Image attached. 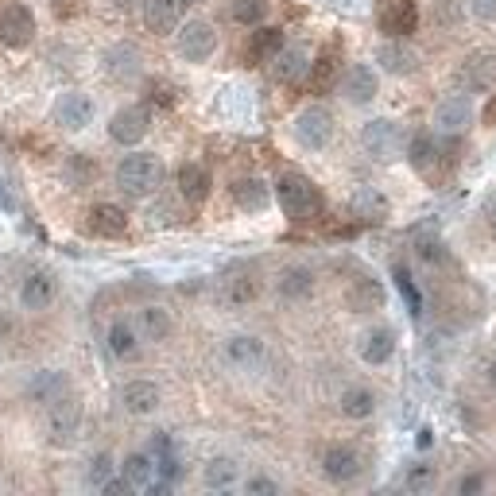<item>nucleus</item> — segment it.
Wrapping results in <instances>:
<instances>
[{
    "label": "nucleus",
    "mask_w": 496,
    "mask_h": 496,
    "mask_svg": "<svg viewBox=\"0 0 496 496\" xmlns=\"http://www.w3.org/2000/svg\"><path fill=\"white\" fill-rule=\"evenodd\" d=\"M159 179H164V164L152 152H133L116 164V186L128 198H148L159 186Z\"/></svg>",
    "instance_id": "1"
},
{
    "label": "nucleus",
    "mask_w": 496,
    "mask_h": 496,
    "mask_svg": "<svg viewBox=\"0 0 496 496\" xmlns=\"http://www.w3.org/2000/svg\"><path fill=\"white\" fill-rule=\"evenodd\" d=\"M275 191H280V206L291 222H314V217L322 213V194H318V186L306 179V174L287 171Z\"/></svg>",
    "instance_id": "2"
},
{
    "label": "nucleus",
    "mask_w": 496,
    "mask_h": 496,
    "mask_svg": "<svg viewBox=\"0 0 496 496\" xmlns=\"http://www.w3.org/2000/svg\"><path fill=\"white\" fill-rule=\"evenodd\" d=\"M361 148L369 152L376 164H392V159H400L403 148H407V136L396 121H369L361 128Z\"/></svg>",
    "instance_id": "3"
},
{
    "label": "nucleus",
    "mask_w": 496,
    "mask_h": 496,
    "mask_svg": "<svg viewBox=\"0 0 496 496\" xmlns=\"http://www.w3.org/2000/svg\"><path fill=\"white\" fill-rule=\"evenodd\" d=\"M295 140H299V148L306 152H322L330 148V140H333V113L322 109V105H306L299 116H295Z\"/></svg>",
    "instance_id": "4"
},
{
    "label": "nucleus",
    "mask_w": 496,
    "mask_h": 496,
    "mask_svg": "<svg viewBox=\"0 0 496 496\" xmlns=\"http://www.w3.org/2000/svg\"><path fill=\"white\" fill-rule=\"evenodd\" d=\"M174 51H179L186 63H206L217 51V32L210 20H186L179 24V35H174Z\"/></svg>",
    "instance_id": "5"
},
{
    "label": "nucleus",
    "mask_w": 496,
    "mask_h": 496,
    "mask_svg": "<svg viewBox=\"0 0 496 496\" xmlns=\"http://www.w3.org/2000/svg\"><path fill=\"white\" fill-rule=\"evenodd\" d=\"M51 116H55L58 128H66V133H82V128L94 124V101L82 90H66V94L55 97Z\"/></svg>",
    "instance_id": "6"
},
{
    "label": "nucleus",
    "mask_w": 496,
    "mask_h": 496,
    "mask_svg": "<svg viewBox=\"0 0 496 496\" xmlns=\"http://www.w3.org/2000/svg\"><path fill=\"white\" fill-rule=\"evenodd\" d=\"M35 39V16L27 5H5V12H0V43H8L12 51L27 47V43Z\"/></svg>",
    "instance_id": "7"
},
{
    "label": "nucleus",
    "mask_w": 496,
    "mask_h": 496,
    "mask_svg": "<svg viewBox=\"0 0 496 496\" xmlns=\"http://www.w3.org/2000/svg\"><path fill=\"white\" fill-rule=\"evenodd\" d=\"M148 128H152V113L144 109V105H128L121 113H113V121H109V136L116 144H124V148H136V144L148 136Z\"/></svg>",
    "instance_id": "8"
},
{
    "label": "nucleus",
    "mask_w": 496,
    "mask_h": 496,
    "mask_svg": "<svg viewBox=\"0 0 496 496\" xmlns=\"http://www.w3.org/2000/svg\"><path fill=\"white\" fill-rule=\"evenodd\" d=\"M47 412H51V415H47L51 439H55V442H70V439H74V431L82 427V403L66 392V396H58L55 403H47Z\"/></svg>",
    "instance_id": "9"
},
{
    "label": "nucleus",
    "mask_w": 496,
    "mask_h": 496,
    "mask_svg": "<svg viewBox=\"0 0 496 496\" xmlns=\"http://www.w3.org/2000/svg\"><path fill=\"white\" fill-rule=\"evenodd\" d=\"M473 121V105L465 94H450L439 101V109H434V128H439L442 136H458L465 133V124Z\"/></svg>",
    "instance_id": "10"
},
{
    "label": "nucleus",
    "mask_w": 496,
    "mask_h": 496,
    "mask_svg": "<svg viewBox=\"0 0 496 496\" xmlns=\"http://www.w3.org/2000/svg\"><path fill=\"white\" fill-rule=\"evenodd\" d=\"M376 20H381V27L388 35H412L415 32V24H419V8H415V0H381V12H376Z\"/></svg>",
    "instance_id": "11"
},
{
    "label": "nucleus",
    "mask_w": 496,
    "mask_h": 496,
    "mask_svg": "<svg viewBox=\"0 0 496 496\" xmlns=\"http://www.w3.org/2000/svg\"><path fill=\"white\" fill-rule=\"evenodd\" d=\"M101 63H105V74L113 82H136L140 70H144V58H140V51L133 47V43H116V47H109Z\"/></svg>",
    "instance_id": "12"
},
{
    "label": "nucleus",
    "mask_w": 496,
    "mask_h": 496,
    "mask_svg": "<svg viewBox=\"0 0 496 496\" xmlns=\"http://www.w3.org/2000/svg\"><path fill=\"white\" fill-rule=\"evenodd\" d=\"M342 97L349 101V105H369V101L376 97V70L364 66V63H353L342 74Z\"/></svg>",
    "instance_id": "13"
},
{
    "label": "nucleus",
    "mask_w": 496,
    "mask_h": 496,
    "mask_svg": "<svg viewBox=\"0 0 496 496\" xmlns=\"http://www.w3.org/2000/svg\"><path fill=\"white\" fill-rule=\"evenodd\" d=\"M183 8L186 0H144V24L155 35H167L183 24Z\"/></svg>",
    "instance_id": "14"
},
{
    "label": "nucleus",
    "mask_w": 496,
    "mask_h": 496,
    "mask_svg": "<svg viewBox=\"0 0 496 496\" xmlns=\"http://www.w3.org/2000/svg\"><path fill=\"white\" fill-rule=\"evenodd\" d=\"M322 473L330 481H338V485H349L361 473V454L353 446H330L322 454Z\"/></svg>",
    "instance_id": "15"
},
{
    "label": "nucleus",
    "mask_w": 496,
    "mask_h": 496,
    "mask_svg": "<svg viewBox=\"0 0 496 496\" xmlns=\"http://www.w3.org/2000/svg\"><path fill=\"white\" fill-rule=\"evenodd\" d=\"M345 303H349V311L353 314H372V311H381L384 306V287L376 283L372 275H357L345 291Z\"/></svg>",
    "instance_id": "16"
},
{
    "label": "nucleus",
    "mask_w": 496,
    "mask_h": 496,
    "mask_svg": "<svg viewBox=\"0 0 496 496\" xmlns=\"http://www.w3.org/2000/svg\"><path fill=\"white\" fill-rule=\"evenodd\" d=\"M376 63H381L388 74L403 78V74H415V70H419V55H415V47L392 39V43H381V47H376Z\"/></svg>",
    "instance_id": "17"
},
{
    "label": "nucleus",
    "mask_w": 496,
    "mask_h": 496,
    "mask_svg": "<svg viewBox=\"0 0 496 496\" xmlns=\"http://www.w3.org/2000/svg\"><path fill=\"white\" fill-rule=\"evenodd\" d=\"M55 295H58V283H55L51 272H32L20 283V303L27 306V311H43V306H51Z\"/></svg>",
    "instance_id": "18"
},
{
    "label": "nucleus",
    "mask_w": 496,
    "mask_h": 496,
    "mask_svg": "<svg viewBox=\"0 0 496 496\" xmlns=\"http://www.w3.org/2000/svg\"><path fill=\"white\" fill-rule=\"evenodd\" d=\"M349 213L357 217V222H384L388 217V198L376 191V186H361V191H353V198H349Z\"/></svg>",
    "instance_id": "19"
},
{
    "label": "nucleus",
    "mask_w": 496,
    "mask_h": 496,
    "mask_svg": "<svg viewBox=\"0 0 496 496\" xmlns=\"http://www.w3.org/2000/svg\"><path fill=\"white\" fill-rule=\"evenodd\" d=\"M233 202L244 210V213H260V210H268V202H272V186L264 179H237L233 183Z\"/></svg>",
    "instance_id": "20"
},
{
    "label": "nucleus",
    "mask_w": 496,
    "mask_h": 496,
    "mask_svg": "<svg viewBox=\"0 0 496 496\" xmlns=\"http://www.w3.org/2000/svg\"><path fill=\"white\" fill-rule=\"evenodd\" d=\"M225 361L237 364V369H256L264 361V342L253 338V333H233L225 342Z\"/></svg>",
    "instance_id": "21"
},
{
    "label": "nucleus",
    "mask_w": 496,
    "mask_h": 496,
    "mask_svg": "<svg viewBox=\"0 0 496 496\" xmlns=\"http://www.w3.org/2000/svg\"><path fill=\"white\" fill-rule=\"evenodd\" d=\"M121 403H124L128 415H152L155 407H159V384H152V381H133V384H124Z\"/></svg>",
    "instance_id": "22"
},
{
    "label": "nucleus",
    "mask_w": 496,
    "mask_h": 496,
    "mask_svg": "<svg viewBox=\"0 0 496 496\" xmlns=\"http://www.w3.org/2000/svg\"><path fill=\"white\" fill-rule=\"evenodd\" d=\"M492 78H496V58H489V55H470L458 70V82L465 90H489Z\"/></svg>",
    "instance_id": "23"
},
{
    "label": "nucleus",
    "mask_w": 496,
    "mask_h": 496,
    "mask_svg": "<svg viewBox=\"0 0 496 496\" xmlns=\"http://www.w3.org/2000/svg\"><path fill=\"white\" fill-rule=\"evenodd\" d=\"M70 392V381H66V372H58V369H43L32 376V384H27V396H32L35 403H55L58 396H66Z\"/></svg>",
    "instance_id": "24"
},
{
    "label": "nucleus",
    "mask_w": 496,
    "mask_h": 496,
    "mask_svg": "<svg viewBox=\"0 0 496 496\" xmlns=\"http://www.w3.org/2000/svg\"><path fill=\"white\" fill-rule=\"evenodd\" d=\"M275 291L287 299V303H299L306 299L314 291V272L311 268H303V264H291L280 272V280H275Z\"/></svg>",
    "instance_id": "25"
},
{
    "label": "nucleus",
    "mask_w": 496,
    "mask_h": 496,
    "mask_svg": "<svg viewBox=\"0 0 496 496\" xmlns=\"http://www.w3.org/2000/svg\"><path fill=\"white\" fill-rule=\"evenodd\" d=\"M306 70H311V58H306L303 47H280L272 55V74L280 82H299Z\"/></svg>",
    "instance_id": "26"
},
{
    "label": "nucleus",
    "mask_w": 496,
    "mask_h": 496,
    "mask_svg": "<svg viewBox=\"0 0 496 496\" xmlns=\"http://www.w3.org/2000/svg\"><path fill=\"white\" fill-rule=\"evenodd\" d=\"M392 353H396V333H392L388 326H376L361 338V361L384 364V361H392Z\"/></svg>",
    "instance_id": "27"
},
{
    "label": "nucleus",
    "mask_w": 496,
    "mask_h": 496,
    "mask_svg": "<svg viewBox=\"0 0 496 496\" xmlns=\"http://www.w3.org/2000/svg\"><path fill=\"white\" fill-rule=\"evenodd\" d=\"M171 314L164 311V306H140L136 311V333L144 342H164L171 333Z\"/></svg>",
    "instance_id": "28"
},
{
    "label": "nucleus",
    "mask_w": 496,
    "mask_h": 496,
    "mask_svg": "<svg viewBox=\"0 0 496 496\" xmlns=\"http://www.w3.org/2000/svg\"><path fill=\"white\" fill-rule=\"evenodd\" d=\"M90 229L97 237H121L128 229V213L121 206H113V202H101V206L90 210Z\"/></svg>",
    "instance_id": "29"
},
{
    "label": "nucleus",
    "mask_w": 496,
    "mask_h": 496,
    "mask_svg": "<svg viewBox=\"0 0 496 496\" xmlns=\"http://www.w3.org/2000/svg\"><path fill=\"white\" fill-rule=\"evenodd\" d=\"M179 194L186 202H206L210 198V171L202 167V164H183L179 167Z\"/></svg>",
    "instance_id": "30"
},
{
    "label": "nucleus",
    "mask_w": 496,
    "mask_h": 496,
    "mask_svg": "<svg viewBox=\"0 0 496 496\" xmlns=\"http://www.w3.org/2000/svg\"><path fill=\"white\" fill-rule=\"evenodd\" d=\"M121 477L128 481V489H136V492L152 489L155 485V461H152V454H128L124 465H121Z\"/></svg>",
    "instance_id": "31"
},
{
    "label": "nucleus",
    "mask_w": 496,
    "mask_h": 496,
    "mask_svg": "<svg viewBox=\"0 0 496 496\" xmlns=\"http://www.w3.org/2000/svg\"><path fill=\"white\" fill-rule=\"evenodd\" d=\"M237 477H241V465L233 458H210L206 470H202V481H206V489H213V492L233 489L237 485Z\"/></svg>",
    "instance_id": "32"
},
{
    "label": "nucleus",
    "mask_w": 496,
    "mask_h": 496,
    "mask_svg": "<svg viewBox=\"0 0 496 496\" xmlns=\"http://www.w3.org/2000/svg\"><path fill=\"white\" fill-rule=\"evenodd\" d=\"M105 345H109V353H113V357L128 361V357H133L136 349H140V333H136V326H128V322H113V326H109Z\"/></svg>",
    "instance_id": "33"
},
{
    "label": "nucleus",
    "mask_w": 496,
    "mask_h": 496,
    "mask_svg": "<svg viewBox=\"0 0 496 496\" xmlns=\"http://www.w3.org/2000/svg\"><path fill=\"white\" fill-rule=\"evenodd\" d=\"M376 412L372 388H345L342 392V415L345 419H369Z\"/></svg>",
    "instance_id": "34"
},
{
    "label": "nucleus",
    "mask_w": 496,
    "mask_h": 496,
    "mask_svg": "<svg viewBox=\"0 0 496 496\" xmlns=\"http://www.w3.org/2000/svg\"><path fill=\"white\" fill-rule=\"evenodd\" d=\"M407 159H412V167L415 171H431L434 167V159H442V152H439V144H434V136H415V140H407Z\"/></svg>",
    "instance_id": "35"
},
{
    "label": "nucleus",
    "mask_w": 496,
    "mask_h": 496,
    "mask_svg": "<svg viewBox=\"0 0 496 496\" xmlns=\"http://www.w3.org/2000/svg\"><path fill=\"white\" fill-rule=\"evenodd\" d=\"M256 295H260V280L253 272H237V275H229V280H225V299L229 303L244 306V303H253Z\"/></svg>",
    "instance_id": "36"
},
{
    "label": "nucleus",
    "mask_w": 496,
    "mask_h": 496,
    "mask_svg": "<svg viewBox=\"0 0 496 496\" xmlns=\"http://www.w3.org/2000/svg\"><path fill=\"white\" fill-rule=\"evenodd\" d=\"M280 47H283V32H275V27H260V32L253 35V43H248V58H253V63H268Z\"/></svg>",
    "instance_id": "37"
},
{
    "label": "nucleus",
    "mask_w": 496,
    "mask_h": 496,
    "mask_svg": "<svg viewBox=\"0 0 496 496\" xmlns=\"http://www.w3.org/2000/svg\"><path fill=\"white\" fill-rule=\"evenodd\" d=\"M233 20L244 27H260L268 20V0H233Z\"/></svg>",
    "instance_id": "38"
},
{
    "label": "nucleus",
    "mask_w": 496,
    "mask_h": 496,
    "mask_svg": "<svg viewBox=\"0 0 496 496\" xmlns=\"http://www.w3.org/2000/svg\"><path fill=\"white\" fill-rule=\"evenodd\" d=\"M333 78H338V55L326 51V55L311 66V82H314V90H330Z\"/></svg>",
    "instance_id": "39"
},
{
    "label": "nucleus",
    "mask_w": 496,
    "mask_h": 496,
    "mask_svg": "<svg viewBox=\"0 0 496 496\" xmlns=\"http://www.w3.org/2000/svg\"><path fill=\"white\" fill-rule=\"evenodd\" d=\"M66 179L74 183V186H85L94 179V164L85 155H70V164H66Z\"/></svg>",
    "instance_id": "40"
},
{
    "label": "nucleus",
    "mask_w": 496,
    "mask_h": 496,
    "mask_svg": "<svg viewBox=\"0 0 496 496\" xmlns=\"http://www.w3.org/2000/svg\"><path fill=\"white\" fill-rule=\"evenodd\" d=\"M148 94H152V101H155V105H164V109H171L174 105V101H179V90H174V85L171 82H148Z\"/></svg>",
    "instance_id": "41"
},
{
    "label": "nucleus",
    "mask_w": 496,
    "mask_h": 496,
    "mask_svg": "<svg viewBox=\"0 0 496 496\" xmlns=\"http://www.w3.org/2000/svg\"><path fill=\"white\" fill-rule=\"evenodd\" d=\"M396 283H400V291H403V299H407V306H412V311H422L419 287L412 283V275H407V268H396Z\"/></svg>",
    "instance_id": "42"
},
{
    "label": "nucleus",
    "mask_w": 496,
    "mask_h": 496,
    "mask_svg": "<svg viewBox=\"0 0 496 496\" xmlns=\"http://www.w3.org/2000/svg\"><path fill=\"white\" fill-rule=\"evenodd\" d=\"M109 477H113V454H97V458H94V465H90V481H94V485L101 489Z\"/></svg>",
    "instance_id": "43"
},
{
    "label": "nucleus",
    "mask_w": 496,
    "mask_h": 496,
    "mask_svg": "<svg viewBox=\"0 0 496 496\" xmlns=\"http://www.w3.org/2000/svg\"><path fill=\"white\" fill-rule=\"evenodd\" d=\"M431 481H434V470H431V465H412V470H407V489H427L431 485Z\"/></svg>",
    "instance_id": "44"
},
{
    "label": "nucleus",
    "mask_w": 496,
    "mask_h": 496,
    "mask_svg": "<svg viewBox=\"0 0 496 496\" xmlns=\"http://www.w3.org/2000/svg\"><path fill=\"white\" fill-rule=\"evenodd\" d=\"M419 256L422 260H431V264H442V260H446V244L442 241H419Z\"/></svg>",
    "instance_id": "45"
},
{
    "label": "nucleus",
    "mask_w": 496,
    "mask_h": 496,
    "mask_svg": "<svg viewBox=\"0 0 496 496\" xmlns=\"http://www.w3.org/2000/svg\"><path fill=\"white\" fill-rule=\"evenodd\" d=\"M51 12L58 20H74L82 12V0H51Z\"/></svg>",
    "instance_id": "46"
},
{
    "label": "nucleus",
    "mask_w": 496,
    "mask_h": 496,
    "mask_svg": "<svg viewBox=\"0 0 496 496\" xmlns=\"http://www.w3.org/2000/svg\"><path fill=\"white\" fill-rule=\"evenodd\" d=\"M470 12H473V20H496V0H470Z\"/></svg>",
    "instance_id": "47"
},
{
    "label": "nucleus",
    "mask_w": 496,
    "mask_h": 496,
    "mask_svg": "<svg viewBox=\"0 0 496 496\" xmlns=\"http://www.w3.org/2000/svg\"><path fill=\"white\" fill-rule=\"evenodd\" d=\"M248 492H253V496H275V492H280V485H275L272 477H253V481H248Z\"/></svg>",
    "instance_id": "48"
},
{
    "label": "nucleus",
    "mask_w": 496,
    "mask_h": 496,
    "mask_svg": "<svg viewBox=\"0 0 496 496\" xmlns=\"http://www.w3.org/2000/svg\"><path fill=\"white\" fill-rule=\"evenodd\" d=\"M481 489H485V477H481V473H465V477L458 481V492H461V496H473V492H481Z\"/></svg>",
    "instance_id": "49"
},
{
    "label": "nucleus",
    "mask_w": 496,
    "mask_h": 496,
    "mask_svg": "<svg viewBox=\"0 0 496 496\" xmlns=\"http://www.w3.org/2000/svg\"><path fill=\"white\" fill-rule=\"evenodd\" d=\"M415 442H419V450H427V446L434 442V439H431V427H422V431H419V439H415Z\"/></svg>",
    "instance_id": "50"
},
{
    "label": "nucleus",
    "mask_w": 496,
    "mask_h": 496,
    "mask_svg": "<svg viewBox=\"0 0 496 496\" xmlns=\"http://www.w3.org/2000/svg\"><path fill=\"white\" fill-rule=\"evenodd\" d=\"M485 124H496V101H489V109H485Z\"/></svg>",
    "instance_id": "51"
},
{
    "label": "nucleus",
    "mask_w": 496,
    "mask_h": 496,
    "mask_svg": "<svg viewBox=\"0 0 496 496\" xmlns=\"http://www.w3.org/2000/svg\"><path fill=\"white\" fill-rule=\"evenodd\" d=\"M485 372H489V384L496 388V364H489V369H485Z\"/></svg>",
    "instance_id": "52"
},
{
    "label": "nucleus",
    "mask_w": 496,
    "mask_h": 496,
    "mask_svg": "<svg viewBox=\"0 0 496 496\" xmlns=\"http://www.w3.org/2000/svg\"><path fill=\"white\" fill-rule=\"evenodd\" d=\"M113 5H116V8H128V5H136V0H113Z\"/></svg>",
    "instance_id": "53"
},
{
    "label": "nucleus",
    "mask_w": 496,
    "mask_h": 496,
    "mask_svg": "<svg viewBox=\"0 0 496 496\" xmlns=\"http://www.w3.org/2000/svg\"><path fill=\"white\" fill-rule=\"evenodd\" d=\"M186 5H191V0H186Z\"/></svg>",
    "instance_id": "54"
}]
</instances>
